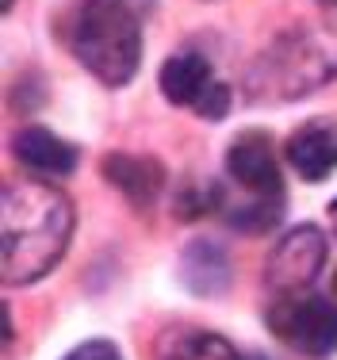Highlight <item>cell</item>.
<instances>
[{"label": "cell", "mask_w": 337, "mask_h": 360, "mask_svg": "<svg viewBox=\"0 0 337 360\" xmlns=\"http://www.w3.org/2000/svg\"><path fill=\"white\" fill-rule=\"evenodd\" d=\"M0 230H4V280L8 284H34L69 250L73 203L54 184L15 180L4 188Z\"/></svg>", "instance_id": "cell-1"}, {"label": "cell", "mask_w": 337, "mask_h": 360, "mask_svg": "<svg viewBox=\"0 0 337 360\" xmlns=\"http://www.w3.org/2000/svg\"><path fill=\"white\" fill-rule=\"evenodd\" d=\"M153 12V0H84L69 31L77 62L96 81L127 84L142 62V23Z\"/></svg>", "instance_id": "cell-2"}, {"label": "cell", "mask_w": 337, "mask_h": 360, "mask_svg": "<svg viewBox=\"0 0 337 360\" xmlns=\"http://www.w3.org/2000/svg\"><path fill=\"white\" fill-rule=\"evenodd\" d=\"M269 326L284 345L303 356H330L337 353V303L326 295H284L269 311Z\"/></svg>", "instance_id": "cell-3"}, {"label": "cell", "mask_w": 337, "mask_h": 360, "mask_svg": "<svg viewBox=\"0 0 337 360\" xmlns=\"http://www.w3.org/2000/svg\"><path fill=\"white\" fill-rule=\"evenodd\" d=\"M326 253H330L326 234L318 226H310V222H303V226L288 230L276 242V250L269 253V264H265V280L280 295H299L303 288H310L318 280Z\"/></svg>", "instance_id": "cell-4"}, {"label": "cell", "mask_w": 337, "mask_h": 360, "mask_svg": "<svg viewBox=\"0 0 337 360\" xmlns=\"http://www.w3.org/2000/svg\"><path fill=\"white\" fill-rule=\"evenodd\" d=\"M227 173L238 180L241 188L257 195V200H280L284 180L280 165H276L272 139L265 131H241L227 150Z\"/></svg>", "instance_id": "cell-5"}, {"label": "cell", "mask_w": 337, "mask_h": 360, "mask_svg": "<svg viewBox=\"0 0 337 360\" xmlns=\"http://www.w3.org/2000/svg\"><path fill=\"white\" fill-rule=\"evenodd\" d=\"M288 161L303 180L318 184L337 169V123L333 119H310L288 139Z\"/></svg>", "instance_id": "cell-6"}, {"label": "cell", "mask_w": 337, "mask_h": 360, "mask_svg": "<svg viewBox=\"0 0 337 360\" xmlns=\"http://www.w3.org/2000/svg\"><path fill=\"white\" fill-rule=\"evenodd\" d=\"M15 158L42 176H69L77 169V146L46 127H27L15 134Z\"/></svg>", "instance_id": "cell-7"}, {"label": "cell", "mask_w": 337, "mask_h": 360, "mask_svg": "<svg viewBox=\"0 0 337 360\" xmlns=\"http://www.w3.org/2000/svg\"><path fill=\"white\" fill-rule=\"evenodd\" d=\"M161 92H165L169 104H180V108H196L200 96L215 84L211 77V62L196 50H180L172 54L165 65H161V77H158Z\"/></svg>", "instance_id": "cell-8"}, {"label": "cell", "mask_w": 337, "mask_h": 360, "mask_svg": "<svg viewBox=\"0 0 337 360\" xmlns=\"http://www.w3.org/2000/svg\"><path fill=\"white\" fill-rule=\"evenodd\" d=\"M103 176H108L131 203H138V207L158 200L161 184H165V173H161L158 161L134 158V153H108V158H103Z\"/></svg>", "instance_id": "cell-9"}, {"label": "cell", "mask_w": 337, "mask_h": 360, "mask_svg": "<svg viewBox=\"0 0 337 360\" xmlns=\"http://www.w3.org/2000/svg\"><path fill=\"white\" fill-rule=\"evenodd\" d=\"M230 280V264H227V253L211 242H200L184 253V284L200 295H219Z\"/></svg>", "instance_id": "cell-10"}, {"label": "cell", "mask_w": 337, "mask_h": 360, "mask_svg": "<svg viewBox=\"0 0 337 360\" xmlns=\"http://www.w3.org/2000/svg\"><path fill=\"white\" fill-rule=\"evenodd\" d=\"M161 360H249V356H241L227 338H219V333L188 330V333H177L172 341H165Z\"/></svg>", "instance_id": "cell-11"}, {"label": "cell", "mask_w": 337, "mask_h": 360, "mask_svg": "<svg viewBox=\"0 0 337 360\" xmlns=\"http://www.w3.org/2000/svg\"><path fill=\"white\" fill-rule=\"evenodd\" d=\"M196 111H200V119H211V123H219V119L230 111V89H227V84H219V81H215L211 89H207L203 96H200V104H196Z\"/></svg>", "instance_id": "cell-12"}, {"label": "cell", "mask_w": 337, "mask_h": 360, "mask_svg": "<svg viewBox=\"0 0 337 360\" xmlns=\"http://www.w3.org/2000/svg\"><path fill=\"white\" fill-rule=\"evenodd\" d=\"M62 360H123V356H119V349L111 345V341L96 338V341H84V345H77L73 353H65Z\"/></svg>", "instance_id": "cell-13"}, {"label": "cell", "mask_w": 337, "mask_h": 360, "mask_svg": "<svg viewBox=\"0 0 337 360\" xmlns=\"http://www.w3.org/2000/svg\"><path fill=\"white\" fill-rule=\"evenodd\" d=\"M330 215H333V226H337V200L330 203Z\"/></svg>", "instance_id": "cell-14"}, {"label": "cell", "mask_w": 337, "mask_h": 360, "mask_svg": "<svg viewBox=\"0 0 337 360\" xmlns=\"http://www.w3.org/2000/svg\"><path fill=\"white\" fill-rule=\"evenodd\" d=\"M322 4H326V8H337V0H322Z\"/></svg>", "instance_id": "cell-15"}, {"label": "cell", "mask_w": 337, "mask_h": 360, "mask_svg": "<svg viewBox=\"0 0 337 360\" xmlns=\"http://www.w3.org/2000/svg\"><path fill=\"white\" fill-rule=\"evenodd\" d=\"M333 291H337V269H333Z\"/></svg>", "instance_id": "cell-16"}, {"label": "cell", "mask_w": 337, "mask_h": 360, "mask_svg": "<svg viewBox=\"0 0 337 360\" xmlns=\"http://www.w3.org/2000/svg\"><path fill=\"white\" fill-rule=\"evenodd\" d=\"M8 8H12V0H4V12H8Z\"/></svg>", "instance_id": "cell-17"}, {"label": "cell", "mask_w": 337, "mask_h": 360, "mask_svg": "<svg viewBox=\"0 0 337 360\" xmlns=\"http://www.w3.org/2000/svg\"><path fill=\"white\" fill-rule=\"evenodd\" d=\"M249 360H261V356H249Z\"/></svg>", "instance_id": "cell-18"}]
</instances>
